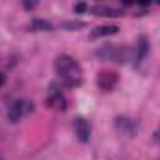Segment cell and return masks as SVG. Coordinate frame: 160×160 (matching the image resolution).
<instances>
[{
	"label": "cell",
	"mask_w": 160,
	"mask_h": 160,
	"mask_svg": "<svg viewBox=\"0 0 160 160\" xmlns=\"http://www.w3.org/2000/svg\"><path fill=\"white\" fill-rule=\"evenodd\" d=\"M55 70L68 87H79L83 83V72L70 55H58L55 60Z\"/></svg>",
	"instance_id": "6da1fadb"
},
{
	"label": "cell",
	"mask_w": 160,
	"mask_h": 160,
	"mask_svg": "<svg viewBox=\"0 0 160 160\" xmlns=\"http://www.w3.org/2000/svg\"><path fill=\"white\" fill-rule=\"evenodd\" d=\"M117 81H119V75H117L113 70H102V72L98 73V77H96L98 89H100V91H106V92L113 91L115 85H117Z\"/></svg>",
	"instance_id": "7a4b0ae2"
},
{
	"label": "cell",
	"mask_w": 160,
	"mask_h": 160,
	"mask_svg": "<svg viewBox=\"0 0 160 160\" xmlns=\"http://www.w3.org/2000/svg\"><path fill=\"white\" fill-rule=\"evenodd\" d=\"M73 130H75V136L81 143H87L91 139V124L85 117H75L73 119Z\"/></svg>",
	"instance_id": "3957f363"
},
{
	"label": "cell",
	"mask_w": 160,
	"mask_h": 160,
	"mask_svg": "<svg viewBox=\"0 0 160 160\" xmlns=\"http://www.w3.org/2000/svg\"><path fill=\"white\" fill-rule=\"evenodd\" d=\"M25 113H27V100H15L8 109V119L12 122H17Z\"/></svg>",
	"instance_id": "277c9868"
},
{
	"label": "cell",
	"mask_w": 160,
	"mask_h": 160,
	"mask_svg": "<svg viewBox=\"0 0 160 160\" xmlns=\"http://www.w3.org/2000/svg\"><path fill=\"white\" fill-rule=\"evenodd\" d=\"M117 32H119L117 25H104V27H98L91 32V40H96V38H102V36H113Z\"/></svg>",
	"instance_id": "5b68a950"
},
{
	"label": "cell",
	"mask_w": 160,
	"mask_h": 160,
	"mask_svg": "<svg viewBox=\"0 0 160 160\" xmlns=\"http://www.w3.org/2000/svg\"><path fill=\"white\" fill-rule=\"evenodd\" d=\"M96 55H98L100 58H106V60H117L119 47H117V45H113V43H108V45H104L102 49H98V51H96Z\"/></svg>",
	"instance_id": "8992f818"
},
{
	"label": "cell",
	"mask_w": 160,
	"mask_h": 160,
	"mask_svg": "<svg viewBox=\"0 0 160 160\" xmlns=\"http://www.w3.org/2000/svg\"><path fill=\"white\" fill-rule=\"evenodd\" d=\"M149 53V40L147 36H139L138 38V45H136V58L138 60H143Z\"/></svg>",
	"instance_id": "52a82bcc"
},
{
	"label": "cell",
	"mask_w": 160,
	"mask_h": 160,
	"mask_svg": "<svg viewBox=\"0 0 160 160\" xmlns=\"http://www.w3.org/2000/svg\"><path fill=\"white\" fill-rule=\"evenodd\" d=\"M91 12L94 15H100V17H117V15H121L119 10H113L109 6H94V8H91Z\"/></svg>",
	"instance_id": "ba28073f"
},
{
	"label": "cell",
	"mask_w": 160,
	"mask_h": 160,
	"mask_svg": "<svg viewBox=\"0 0 160 160\" xmlns=\"http://www.w3.org/2000/svg\"><path fill=\"white\" fill-rule=\"evenodd\" d=\"M117 128L121 130V132H124V134H128V136H132L134 134V130H136V124L130 121V119H126V117H117Z\"/></svg>",
	"instance_id": "9c48e42d"
},
{
	"label": "cell",
	"mask_w": 160,
	"mask_h": 160,
	"mask_svg": "<svg viewBox=\"0 0 160 160\" xmlns=\"http://www.w3.org/2000/svg\"><path fill=\"white\" fill-rule=\"evenodd\" d=\"M47 106L49 108H55V109H64L66 108V102H64V98L60 94H51L47 98Z\"/></svg>",
	"instance_id": "30bf717a"
},
{
	"label": "cell",
	"mask_w": 160,
	"mask_h": 160,
	"mask_svg": "<svg viewBox=\"0 0 160 160\" xmlns=\"http://www.w3.org/2000/svg\"><path fill=\"white\" fill-rule=\"evenodd\" d=\"M30 28L32 30H53V25L49 23V21H43V19H34L32 23H30Z\"/></svg>",
	"instance_id": "8fae6325"
},
{
	"label": "cell",
	"mask_w": 160,
	"mask_h": 160,
	"mask_svg": "<svg viewBox=\"0 0 160 160\" xmlns=\"http://www.w3.org/2000/svg\"><path fill=\"white\" fill-rule=\"evenodd\" d=\"M83 27H85L83 21H64L62 23V28L66 30H75V28H83Z\"/></svg>",
	"instance_id": "7c38bea8"
},
{
	"label": "cell",
	"mask_w": 160,
	"mask_h": 160,
	"mask_svg": "<svg viewBox=\"0 0 160 160\" xmlns=\"http://www.w3.org/2000/svg\"><path fill=\"white\" fill-rule=\"evenodd\" d=\"M89 8H87V4H83V2H79V4H75L73 6V12L75 13H83V12H87Z\"/></svg>",
	"instance_id": "4fadbf2b"
},
{
	"label": "cell",
	"mask_w": 160,
	"mask_h": 160,
	"mask_svg": "<svg viewBox=\"0 0 160 160\" xmlns=\"http://www.w3.org/2000/svg\"><path fill=\"white\" fill-rule=\"evenodd\" d=\"M152 138H154V141H160V124H158V128L154 130V134H152Z\"/></svg>",
	"instance_id": "5bb4252c"
},
{
	"label": "cell",
	"mask_w": 160,
	"mask_h": 160,
	"mask_svg": "<svg viewBox=\"0 0 160 160\" xmlns=\"http://www.w3.org/2000/svg\"><path fill=\"white\" fill-rule=\"evenodd\" d=\"M25 8H27V10H32V8H36V2H25Z\"/></svg>",
	"instance_id": "9a60e30c"
}]
</instances>
